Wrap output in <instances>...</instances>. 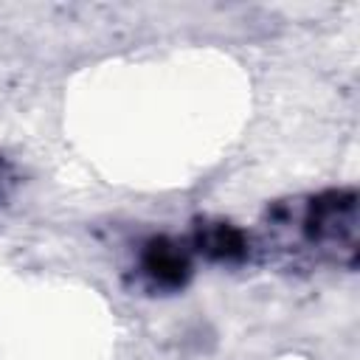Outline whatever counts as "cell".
Listing matches in <instances>:
<instances>
[{"instance_id":"1","label":"cell","mask_w":360,"mask_h":360,"mask_svg":"<svg viewBox=\"0 0 360 360\" xmlns=\"http://www.w3.org/2000/svg\"><path fill=\"white\" fill-rule=\"evenodd\" d=\"M141 267H143V273H146V278L152 284H158V287H177V284H183V278L188 273V259L169 239H155V242L146 245Z\"/></svg>"},{"instance_id":"2","label":"cell","mask_w":360,"mask_h":360,"mask_svg":"<svg viewBox=\"0 0 360 360\" xmlns=\"http://www.w3.org/2000/svg\"><path fill=\"white\" fill-rule=\"evenodd\" d=\"M197 245L211 259H239L245 253V236L228 222H208L197 231Z\"/></svg>"}]
</instances>
